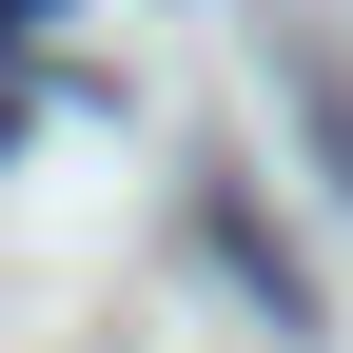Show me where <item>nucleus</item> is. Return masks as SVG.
Masks as SVG:
<instances>
[{
  "instance_id": "2",
  "label": "nucleus",
  "mask_w": 353,
  "mask_h": 353,
  "mask_svg": "<svg viewBox=\"0 0 353 353\" xmlns=\"http://www.w3.org/2000/svg\"><path fill=\"white\" fill-rule=\"evenodd\" d=\"M275 99H294V138H314V157H334V196H353V59L275 20Z\"/></svg>"
},
{
  "instance_id": "1",
  "label": "nucleus",
  "mask_w": 353,
  "mask_h": 353,
  "mask_svg": "<svg viewBox=\"0 0 353 353\" xmlns=\"http://www.w3.org/2000/svg\"><path fill=\"white\" fill-rule=\"evenodd\" d=\"M196 236H216V255H236V294H255V314H275V334H314V255H294V236H275V216H255V196H236V176H216V196H196Z\"/></svg>"
}]
</instances>
